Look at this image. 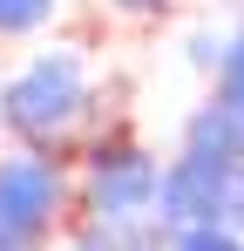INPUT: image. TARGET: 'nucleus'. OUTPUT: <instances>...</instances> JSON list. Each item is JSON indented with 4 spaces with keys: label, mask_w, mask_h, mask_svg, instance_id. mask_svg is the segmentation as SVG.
<instances>
[{
    "label": "nucleus",
    "mask_w": 244,
    "mask_h": 251,
    "mask_svg": "<svg viewBox=\"0 0 244 251\" xmlns=\"http://www.w3.org/2000/svg\"><path fill=\"white\" fill-rule=\"evenodd\" d=\"M88 102H95V88H88L81 48H41L21 75L0 88V123L14 129L27 150L61 156L68 136L88 123Z\"/></svg>",
    "instance_id": "1"
},
{
    "label": "nucleus",
    "mask_w": 244,
    "mask_h": 251,
    "mask_svg": "<svg viewBox=\"0 0 244 251\" xmlns=\"http://www.w3.org/2000/svg\"><path fill=\"white\" fill-rule=\"evenodd\" d=\"M156 183H163V163L129 136H102L88 156H81V210L102 224V231H136V224H156Z\"/></svg>",
    "instance_id": "2"
},
{
    "label": "nucleus",
    "mask_w": 244,
    "mask_h": 251,
    "mask_svg": "<svg viewBox=\"0 0 244 251\" xmlns=\"http://www.w3.org/2000/svg\"><path fill=\"white\" fill-rule=\"evenodd\" d=\"M75 204H81V190L61 156H48V150H7L0 156V231L7 238L48 245L54 224H68Z\"/></svg>",
    "instance_id": "3"
},
{
    "label": "nucleus",
    "mask_w": 244,
    "mask_h": 251,
    "mask_svg": "<svg viewBox=\"0 0 244 251\" xmlns=\"http://www.w3.org/2000/svg\"><path fill=\"white\" fill-rule=\"evenodd\" d=\"M244 163H217L197 150H176L163 163L156 183V224L163 231H183V224H231V183Z\"/></svg>",
    "instance_id": "4"
},
{
    "label": "nucleus",
    "mask_w": 244,
    "mask_h": 251,
    "mask_svg": "<svg viewBox=\"0 0 244 251\" xmlns=\"http://www.w3.org/2000/svg\"><path fill=\"white\" fill-rule=\"evenodd\" d=\"M183 150L217 156V163H244V116L224 102V95H203L197 109L183 116Z\"/></svg>",
    "instance_id": "5"
},
{
    "label": "nucleus",
    "mask_w": 244,
    "mask_h": 251,
    "mask_svg": "<svg viewBox=\"0 0 244 251\" xmlns=\"http://www.w3.org/2000/svg\"><path fill=\"white\" fill-rule=\"evenodd\" d=\"M156 251H244L238 224H183V231H163Z\"/></svg>",
    "instance_id": "6"
},
{
    "label": "nucleus",
    "mask_w": 244,
    "mask_h": 251,
    "mask_svg": "<svg viewBox=\"0 0 244 251\" xmlns=\"http://www.w3.org/2000/svg\"><path fill=\"white\" fill-rule=\"evenodd\" d=\"M54 21V0H0V41H21Z\"/></svg>",
    "instance_id": "7"
},
{
    "label": "nucleus",
    "mask_w": 244,
    "mask_h": 251,
    "mask_svg": "<svg viewBox=\"0 0 244 251\" xmlns=\"http://www.w3.org/2000/svg\"><path fill=\"white\" fill-rule=\"evenodd\" d=\"M210 82H217L210 95H224V102H231V109L244 116V27L231 34V41H224V68H217Z\"/></svg>",
    "instance_id": "8"
},
{
    "label": "nucleus",
    "mask_w": 244,
    "mask_h": 251,
    "mask_svg": "<svg viewBox=\"0 0 244 251\" xmlns=\"http://www.w3.org/2000/svg\"><path fill=\"white\" fill-rule=\"evenodd\" d=\"M224 41H231V34H190V68H197V75H217V68H224Z\"/></svg>",
    "instance_id": "9"
},
{
    "label": "nucleus",
    "mask_w": 244,
    "mask_h": 251,
    "mask_svg": "<svg viewBox=\"0 0 244 251\" xmlns=\"http://www.w3.org/2000/svg\"><path fill=\"white\" fill-rule=\"evenodd\" d=\"M61 251H129V245L109 238V231H88V238H75V245H61Z\"/></svg>",
    "instance_id": "10"
},
{
    "label": "nucleus",
    "mask_w": 244,
    "mask_h": 251,
    "mask_svg": "<svg viewBox=\"0 0 244 251\" xmlns=\"http://www.w3.org/2000/svg\"><path fill=\"white\" fill-rule=\"evenodd\" d=\"M109 7H116V14H136V21H143V14H163L170 0H109Z\"/></svg>",
    "instance_id": "11"
},
{
    "label": "nucleus",
    "mask_w": 244,
    "mask_h": 251,
    "mask_svg": "<svg viewBox=\"0 0 244 251\" xmlns=\"http://www.w3.org/2000/svg\"><path fill=\"white\" fill-rule=\"evenodd\" d=\"M0 251H41V245H27V238H7V231H0Z\"/></svg>",
    "instance_id": "12"
},
{
    "label": "nucleus",
    "mask_w": 244,
    "mask_h": 251,
    "mask_svg": "<svg viewBox=\"0 0 244 251\" xmlns=\"http://www.w3.org/2000/svg\"><path fill=\"white\" fill-rule=\"evenodd\" d=\"M0 129H7V123H0Z\"/></svg>",
    "instance_id": "13"
}]
</instances>
